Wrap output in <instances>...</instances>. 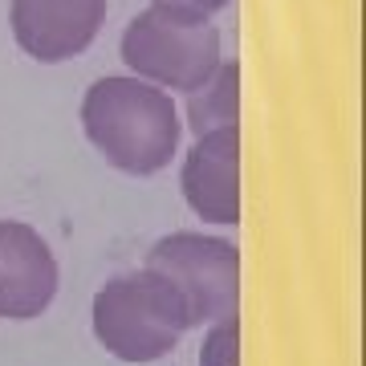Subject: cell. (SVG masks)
I'll use <instances>...</instances> for the list:
<instances>
[{
    "instance_id": "obj_10",
    "label": "cell",
    "mask_w": 366,
    "mask_h": 366,
    "mask_svg": "<svg viewBox=\"0 0 366 366\" xmlns=\"http://www.w3.org/2000/svg\"><path fill=\"white\" fill-rule=\"evenodd\" d=\"M151 4H175V9H192V13H220V9H228V0H151Z\"/></svg>"
},
{
    "instance_id": "obj_4",
    "label": "cell",
    "mask_w": 366,
    "mask_h": 366,
    "mask_svg": "<svg viewBox=\"0 0 366 366\" xmlns=\"http://www.w3.org/2000/svg\"><path fill=\"white\" fill-rule=\"evenodd\" d=\"M147 269L163 273L183 293L192 326H212V322L236 314L240 257L220 236L171 232L147 252Z\"/></svg>"
},
{
    "instance_id": "obj_2",
    "label": "cell",
    "mask_w": 366,
    "mask_h": 366,
    "mask_svg": "<svg viewBox=\"0 0 366 366\" xmlns=\"http://www.w3.org/2000/svg\"><path fill=\"white\" fill-rule=\"evenodd\" d=\"M187 330L192 322L183 293L147 264L139 273L106 281L94 297V338L122 362L163 358Z\"/></svg>"
},
{
    "instance_id": "obj_3",
    "label": "cell",
    "mask_w": 366,
    "mask_h": 366,
    "mask_svg": "<svg viewBox=\"0 0 366 366\" xmlns=\"http://www.w3.org/2000/svg\"><path fill=\"white\" fill-rule=\"evenodd\" d=\"M122 61L134 69V78L155 81L163 90L192 94L224 61L220 33L204 13L151 4L122 33Z\"/></svg>"
},
{
    "instance_id": "obj_7",
    "label": "cell",
    "mask_w": 366,
    "mask_h": 366,
    "mask_svg": "<svg viewBox=\"0 0 366 366\" xmlns=\"http://www.w3.org/2000/svg\"><path fill=\"white\" fill-rule=\"evenodd\" d=\"M236 155H240V139L236 127L199 134L196 147L183 159V199L199 220L212 224H236L240 220V187H236Z\"/></svg>"
},
{
    "instance_id": "obj_8",
    "label": "cell",
    "mask_w": 366,
    "mask_h": 366,
    "mask_svg": "<svg viewBox=\"0 0 366 366\" xmlns=\"http://www.w3.org/2000/svg\"><path fill=\"white\" fill-rule=\"evenodd\" d=\"M236 86H240V69L236 61H220L216 74H212L199 90L187 94V127L192 134H212V131H224V127H236Z\"/></svg>"
},
{
    "instance_id": "obj_1",
    "label": "cell",
    "mask_w": 366,
    "mask_h": 366,
    "mask_svg": "<svg viewBox=\"0 0 366 366\" xmlns=\"http://www.w3.org/2000/svg\"><path fill=\"white\" fill-rule=\"evenodd\" d=\"M81 127L106 163L127 175H155L179 151L183 122L171 94L143 78H102L86 90Z\"/></svg>"
},
{
    "instance_id": "obj_5",
    "label": "cell",
    "mask_w": 366,
    "mask_h": 366,
    "mask_svg": "<svg viewBox=\"0 0 366 366\" xmlns=\"http://www.w3.org/2000/svg\"><path fill=\"white\" fill-rule=\"evenodd\" d=\"M106 21V0H13L16 45L45 66L90 49Z\"/></svg>"
},
{
    "instance_id": "obj_9",
    "label": "cell",
    "mask_w": 366,
    "mask_h": 366,
    "mask_svg": "<svg viewBox=\"0 0 366 366\" xmlns=\"http://www.w3.org/2000/svg\"><path fill=\"white\" fill-rule=\"evenodd\" d=\"M199 366H236V314L212 322L208 338L199 346Z\"/></svg>"
},
{
    "instance_id": "obj_6",
    "label": "cell",
    "mask_w": 366,
    "mask_h": 366,
    "mask_svg": "<svg viewBox=\"0 0 366 366\" xmlns=\"http://www.w3.org/2000/svg\"><path fill=\"white\" fill-rule=\"evenodd\" d=\"M57 293V261L29 224L0 220V317L29 322Z\"/></svg>"
}]
</instances>
